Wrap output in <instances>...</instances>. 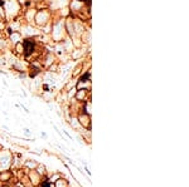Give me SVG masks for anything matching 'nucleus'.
Here are the masks:
<instances>
[{
  "mask_svg": "<svg viewBox=\"0 0 189 187\" xmlns=\"http://www.w3.org/2000/svg\"><path fill=\"white\" fill-rule=\"evenodd\" d=\"M5 5H6L8 13H9L10 15L14 14L17 10H18V3H17V0H6V2H5Z\"/></svg>",
  "mask_w": 189,
  "mask_h": 187,
  "instance_id": "1",
  "label": "nucleus"
},
{
  "mask_svg": "<svg viewBox=\"0 0 189 187\" xmlns=\"http://www.w3.org/2000/svg\"><path fill=\"white\" fill-rule=\"evenodd\" d=\"M62 35H63V25H62V23H58V24H56L54 25V30H53V37H54V39H61L62 38Z\"/></svg>",
  "mask_w": 189,
  "mask_h": 187,
  "instance_id": "2",
  "label": "nucleus"
},
{
  "mask_svg": "<svg viewBox=\"0 0 189 187\" xmlns=\"http://www.w3.org/2000/svg\"><path fill=\"white\" fill-rule=\"evenodd\" d=\"M47 20H48V13L47 12H40L37 16V23L39 25H43L47 23Z\"/></svg>",
  "mask_w": 189,
  "mask_h": 187,
  "instance_id": "3",
  "label": "nucleus"
},
{
  "mask_svg": "<svg viewBox=\"0 0 189 187\" xmlns=\"http://www.w3.org/2000/svg\"><path fill=\"white\" fill-rule=\"evenodd\" d=\"M24 50H25V55H29L33 51V41L31 40H24Z\"/></svg>",
  "mask_w": 189,
  "mask_h": 187,
  "instance_id": "4",
  "label": "nucleus"
},
{
  "mask_svg": "<svg viewBox=\"0 0 189 187\" xmlns=\"http://www.w3.org/2000/svg\"><path fill=\"white\" fill-rule=\"evenodd\" d=\"M19 38H20V35H19L18 33H13V34H12V40L14 39V41H18Z\"/></svg>",
  "mask_w": 189,
  "mask_h": 187,
  "instance_id": "5",
  "label": "nucleus"
},
{
  "mask_svg": "<svg viewBox=\"0 0 189 187\" xmlns=\"http://www.w3.org/2000/svg\"><path fill=\"white\" fill-rule=\"evenodd\" d=\"M33 16H34V12H33V10H30V12L28 13V20H29V22L31 20V18H33Z\"/></svg>",
  "mask_w": 189,
  "mask_h": 187,
  "instance_id": "6",
  "label": "nucleus"
},
{
  "mask_svg": "<svg viewBox=\"0 0 189 187\" xmlns=\"http://www.w3.org/2000/svg\"><path fill=\"white\" fill-rule=\"evenodd\" d=\"M43 187H49V185H48L47 182H44V183H43Z\"/></svg>",
  "mask_w": 189,
  "mask_h": 187,
  "instance_id": "7",
  "label": "nucleus"
}]
</instances>
